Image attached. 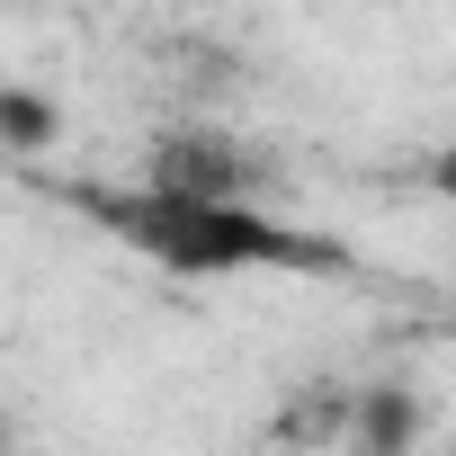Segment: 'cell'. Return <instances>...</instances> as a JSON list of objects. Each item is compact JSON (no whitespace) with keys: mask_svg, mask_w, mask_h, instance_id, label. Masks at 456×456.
<instances>
[{"mask_svg":"<svg viewBox=\"0 0 456 456\" xmlns=\"http://www.w3.org/2000/svg\"><path fill=\"white\" fill-rule=\"evenodd\" d=\"M126 251H143L170 278H260V269H314L322 242L296 233V224L269 197H224V188H90L81 197Z\"/></svg>","mask_w":456,"mask_h":456,"instance_id":"1","label":"cell"},{"mask_svg":"<svg viewBox=\"0 0 456 456\" xmlns=\"http://www.w3.org/2000/svg\"><path fill=\"white\" fill-rule=\"evenodd\" d=\"M152 179H161V188H224V197H260V161H251V143L215 134V126H179V134L152 152Z\"/></svg>","mask_w":456,"mask_h":456,"instance_id":"2","label":"cell"},{"mask_svg":"<svg viewBox=\"0 0 456 456\" xmlns=\"http://www.w3.org/2000/svg\"><path fill=\"white\" fill-rule=\"evenodd\" d=\"M0 134H10V143H54V108H45V99H19V90H0Z\"/></svg>","mask_w":456,"mask_h":456,"instance_id":"3","label":"cell"},{"mask_svg":"<svg viewBox=\"0 0 456 456\" xmlns=\"http://www.w3.org/2000/svg\"><path fill=\"white\" fill-rule=\"evenodd\" d=\"M429 179H438V197H447V206H456V143H447V152H438V161H429Z\"/></svg>","mask_w":456,"mask_h":456,"instance_id":"4","label":"cell"}]
</instances>
